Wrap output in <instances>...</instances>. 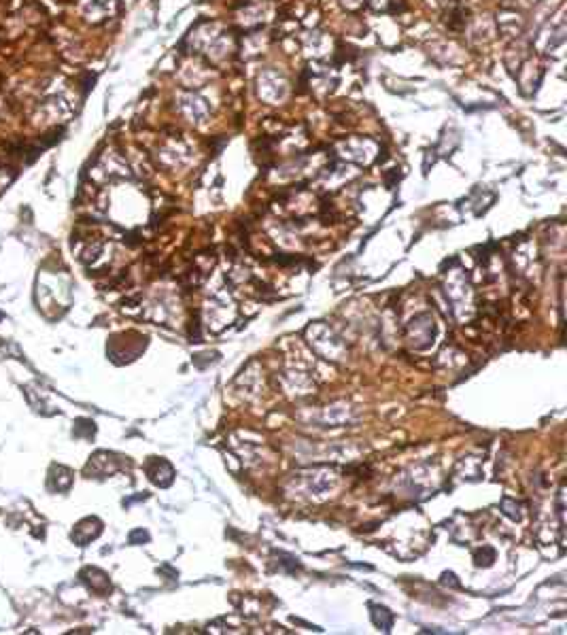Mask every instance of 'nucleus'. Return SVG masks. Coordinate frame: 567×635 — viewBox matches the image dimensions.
<instances>
[{
  "label": "nucleus",
  "instance_id": "1",
  "mask_svg": "<svg viewBox=\"0 0 567 635\" xmlns=\"http://www.w3.org/2000/svg\"><path fill=\"white\" fill-rule=\"evenodd\" d=\"M0 319H3V313H0Z\"/></svg>",
  "mask_w": 567,
  "mask_h": 635
}]
</instances>
